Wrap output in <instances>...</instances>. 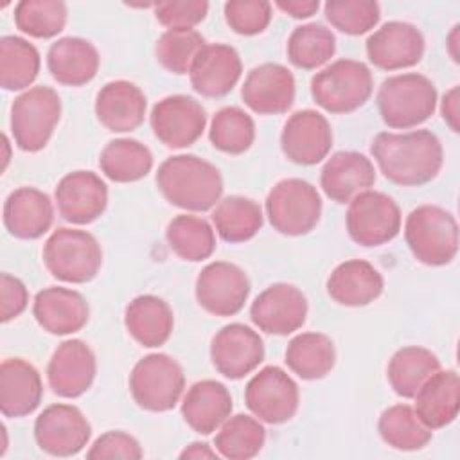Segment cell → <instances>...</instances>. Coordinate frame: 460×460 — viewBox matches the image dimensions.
I'll return each mask as SVG.
<instances>
[{
  "label": "cell",
  "mask_w": 460,
  "mask_h": 460,
  "mask_svg": "<svg viewBox=\"0 0 460 460\" xmlns=\"http://www.w3.org/2000/svg\"><path fill=\"white\" fill-rule=\"evenodd\" d=\"M59 216L74 225H88L102 216L108 205V187L92 171L65 174L54 190Z\"/></svg>",
  "instance_id": "19"
},
{
  "label": "cell",
  "mask_w": 460,
  "mask_h": 460,
  "mask_svg": "<svg viewBox=\"0 0 460 460\" xmlns=\"http://www.w3.org/2000/svg\"><path fill=\"white\" fill-rule=\"evenodd\" d=\"M336 363L332 340L323 332L296 334L286 349V365L305 381L325 377Z\"/></svg>",
  "instance_id": "34"
},
{
  "label": "cell",
  "mask_w": 460,
  "mask_h": 460,
  "mask_svg": "<svg viewBox=\"0 0 460 460\" xmlns=\"http://www.w3.org/2000/svg\"><path fill=\"white\" fill-rule=\"evenodd\" d=\"M241 97L259 115L286 113L295 102V77L280 63H262L248 72Z\"/></svg>",
  "instance_id": "20"
},
{
  "label": "cell",
  "mask_w": 460,
  "mask_h": 460,
  "mask_svg": "<svg viewBox=\"0 0 460 460\" xmlns=\"http://www.w3.org/2000/svg\"><path fill=\"white\" fill-rule=\"evenodd\" d=\"M370 153L385 178L402 187H419L431 181L444 162L442 144L429 129L381 131L374 137Z\"/></svg>",
  "instance_id": "1"
},
{
  "label": "cell",
  "mask_w": 460,
  "mask_h": 460,
  "mask_svg": "<svg viewBox=\"0 0 460 460\" xmlns=\"http://www.w3.org/2000/svg\"><path fill=\"white\" fill-rule=\"evenodd\" d=\"M440 113L442 119L446 120V124L451 128V131L458 133L460 126H458V86H453L451 90H447L442 97L440 102Z\"/></svg>",
  "instance_id": "51"
},
{
  "label": "cell",
  "mask_w": 460,
  "mask_h": 460,
  "mask_svg": "<svg viewBox=\"0 0 460 460\" xmlns=\"http://www.w3.org/2000/svg\"><path fill=\"white\" fill-rule=\"evenodd\" d=\"M376 181V169L370 158L358 151H338L322 167L320 185L327 198L336 203H349L368 190Z\"/></svg>",
  "instance_id": "24"
},
{
  "label": "cell",
  "mask_w": 460,
  "mask_h": 460,
  "mask_svg": "<svg viewBox=\"0 0 460 460\" xmlns=\"http://www.w3.org/2000/svg\"><path fill=\"white\" fill-rule=\"evenodd\" d=\"M29 304L25 284L9 273L0 275V320L5 323L20 316Z\"/></svg>",
  "instance_id": "49"
},
{
  "label": "cell",
  "mask_w": 460,
  "mask_h": 460,
  "mask_svg": "<svg viewBox=\"0 0 460 460\" xmlns=\"http://www.w3.org/2000/svg\"><path fill=\"white\" fill-rule=\"evenodd\" d=\"M92 426L77 406L50 404L34 422V438L41 451L52 456H74L84 449Z\"/></svg>",
  "instance_id": "12"
},
{
  "label": "cell",
  "mask_w": 460,
  "mask_h": 460,
  "mask_svg": "<svg viewBox=\"0 0 460 460\" xmlns=\"http://www.w3.org/2000/svg\"><path fill=\"white\" fill-rule=\"evenodd\" d=\"M208 138L216 149L228 155H241L255 140L253 119L239 106H225L214 115Z\"/></svg>",
  "instance_id": "42"
},
{
  "label": "cell",
  "mask_w": 460,
  "mask_h": 460,
  "mask_svg": "<svg viewBox=\"0 0 460 460\" xmlns=\"http://www.w3.org/2000/svg\"><path fill=\"white\" fill-rule=\"evenodd\" d=\"M345 223L354 243L367 248L381 246L399 234L401 210L394 198L368 189L349 201Z\"/></svg>",
  "instance_id": "10"
},
{
  "label": "cell",
  "mask_w": 460,
  "mask_h": 460,
  "mask_svg": "<svg viewBox=\"0 0 460 460\" xmlns=\"http://www.w3.org/2000/svg\"><path fill=\"white\" fill-rule=\"evenodd\" d=\"M151 129L155 137L171 149L192 146L205 131V108L189 95H169L151 110Z\"/></svg>",
  "instance_id": "14"
},
{
  "label": "cell",
  "mask_w": 460,
  "mask_h": 460,
  "mask_svg": "<svg viewBox=\"0 0 460 460\" xmlns=\"http://www.w3.org/2000/svg\"><path fill=\"white\" fill-rule=\"evenodd\" d=\"M88 458H142V447L135 437L124 431H106L102 433L88 449Z\"/></svg>",
  "instance_id": "48"
},
{
  "label": "cell",
  "mask_w": 460,
  "mask_h": 460,
  "mask_svg": "<svg viewBox=\"0 0 460 460\" xmlns=\"http://www.w3.org/2000/svg\"><path fill=\"white\" fill-rule=\"evenodd\" d=\"M332 146V129L329 120L314 110L295 111L280 133V147L288 160L298 165H314L322 162Z\"/></svg>",
  "instance_id": "17"
},
{
  "label": "cell",
  "mask_w": 460,
  "mask_h": 460,
  "mask_svg": "<svg viewBox=\"0 0 460 460\" xmlns=\"http://www.w3.org/2000/svg\"><path fill=\"white\" fill-rule=\"evenodd\" d=\"M266 440V429L259 419L237 413L228 417L216 433L217 453L230 460H248L259 455Z\"/></svg>",
  "instance_id": "40"
},
{
  "label": "cell",
  "mask_w": 460,
  "mask_h": 460,
  "mask_svg": "<svg viewBox=\"0 0 460 460\" xmlns=\"http://www.w3.org/2000/svg\"><path fill=\"white\" fill-rule=\"evenodd\" d=\"M458 29H460V25L453 27V31L447 34V43H446L447 45V52H449V56L453 58L455 63H458V59H460L458 58V49H456L458 47Z\"/></svg>",
  "instance_id": "53"
},
{
  "label": "cell",
  "mask_w": 460,
  "mask_h": 460,
  "mask_svg": "<svg viewBox=\"0 0 460 460\" xmlns=\"http://www.w3.org/2000/svg\"><path fill=\"white\" fill-rule=\"evenodd\" d=\"M275 5L286 14L302 20V18L313 16L318 11L320 2L318 0H277Z\"/></svg>",
  "instance_id": "50"
},
{
  "label": "cell",
  "mask_w": 460,
  "mask_h": 460,
  "mask_svg": "<svg viewBox=\"0 0 460 460\" xmlns=\"http://www.w3.org/2000/svg\"><path fill=\"white\" fill-rule=\"evenodd\" d=\"M32 313L38 325L56 336L81 331L88 318L90 307L79 291L50 286L36 293Z\"/></svg>",
  "instance_id": "23"
},
{
  "label": "cell",
  "mask_w": 460,
  "mask_h": 460,
  "mask_svg": "<svg viewBox=\"0 0 460 460\" xmlns=\"http://www.w3.org/2000/svg\"><path fill=\"white\" fill-rule=\"evenodd\" d=\"M38 49L20 36H4L0 40V84L4 90H25L40 72Z\"/></svg>",
  "instance_id": "39"
},
{
  "label": "cell",
  "mask_w": 460,
  "mask_h": 460,
  "mask_svg": "<svg viewBox=\"0 0 460 460\" xmlns=\"http://www.w3.org/2000/svg\"><path fill=\"white\" fill-rule=\"evenodd\" d=\"M43 397L41 376L34 365L22 358L4 359L0 365V411L4 417L32 413Z\"/></svg>",
  "instance_id": "26"
},
{
  "label": "cell",
  "mask_w": 460,
  "mask_h": 460,
  "mask_svg": "<svg viewBox=\"0 0 460 460\" xmlns=\"http://www.w3.org/2000/svg\"><path fill=\"white\" fill-rule=\"evenodd\" d=\"M404 239L419 262L446 266L458 253V223L446 208L420 205L406 217Z\"/></svg>",
  "instance_id": "4"
},
{
  "label": "cell",
  "mask_w": 460,
  "mask_h": 460,
  "mask_svg": "<svg viewBox=\"0 0 460 460\" xmlns=\"http://www.w3.org/2000/svg\"><path fill=\"white\" fill-rule=\"evenodd\" d=\"M385 288L383 275L368 261L349 259L327 279V293L340 305L363 307L372 304Z\"/></svg>",
  "instance_id": "28"
},
{
  "label": "cell",
  "mask_w": 460,
  "mask_h": 460,
  "mask_svg": "<svg viewBox=\"0 0 460 460\" xmlns=\"http://www.w3.org/2000/svg\"><path fill=\"white\" fill-rule=\"evenodd\" d=\"M2 144H4V151H5V155H4V164H2V169H5V167H7V162H9V140H7V137H5V135L2 137Z\"/></svg>",
  "instance_id": "54"
},
{
  "label": "cell",
  "mask_w": 460,
  "mask_h": 460,
  "mask_svg": "<svg viewBox=\"0 0 460 460\" xmlns=\"http://www.w3.org/2000/svg\"><path fill=\"white\" fill-rule=\"evenodd\" d=\"M43 262L49 273L58 280L84 284L99 273L102 250L90 232L61 226L45 241Z\"/></svg>",
  "instance_id": "5"
},
{
  "label": "cell",
  "mask_w": 460,
  "mask_h": 460,
  "mask_svg": "<svg viewBox=\"0 0 460 460\" xmlns=\"http://www.w3.org/2000/svg\"><path fill=\"white\" fill-rule=\"evenodd\" d=\"M147 101L144 92L129 81H110L95 97L99 122L113 133H128L144 122Z\"/></svg>",
  "instance_id": "25"
},
{
  "label": "cell",
  "mask_w": 460,
  "mask_h": 460,
  "mask_svg": "<svg viewBox=\"0 0 460 460\" xmlns=\"http://www.w3.org/2000/svg\"><path fill=\"white\" fill-rule=\"evenodd\" d=\"M156 185L171 205L192 212L212 208L223 194L219 169L196 155L164 160L156 171Z\"/></svg>",
  "instance_id": "2"
},
{
  "label": "cell",
  "mask_w": 460,
  "mask_h": 460,
  "mask_svg": "<svg viewBox=\"0 0 460 460\" xmlns=\"http://www.w3.org/2000/svg\"><path fill=\"white\" fill-rule=\"evenodd\" d=\"M171 250L183 261L199 262L208 259L216 250L214 228L203 217L180 214L172 217L165 230Z\"/></svg>",
  "instance_id": "37"
},
{
  "label": "cell",
  "mask_w": 460,
  "mask_h": 460,
  "mask_svg": "<svg viewBox=\"0 0 460 460\" xmlns=\"http://www.w3.org/2000/svg\"><path fill=\"white\" fill-rule=\"evenodd\" d=\"M266 216L279 234L305 235L320 221L322 198L309 181L286 178L268 192Z\"/></svg>",
  "instance_id": "9"
},
{
  "label": "cell",
  "mask_w": 460,
  "mask_h": 460,
  "mask_svg": "<svg viewBox=\"0 0 460 460\" xmlns=\"http://www.w3.org/2000/svg\"><path fill=\"white\" fill-rule=\"evenodd\" d=\"M415 411L429 429L451 424L460 410V379L455 370H437L415 394Z\"/></svg>",
  "instance_id": "31"
},
{
  "label": "cell",
  "mask_w": 460,
  "mask_h": 460,
  "mask_svg": "<svg viewBox=\"0 0 460 460\" xmlns=\"http://www.w3.org/2000/svg\"><path fill=\"white\" fill-rule=\"evenodd\" d=\"M99 167L111 181L131 183L149 174L153 155L147 146L135 138H115L101 151Z\"/></svg>",
  "instance_id": "35"
},
{
  "label": "cell",
  "mask_w": 460,
  "mask_h": 460,
  "mask_svg": "<svg viewBox=\"0 0 460 460\" xmlns=\"http://www.w3.org/2000/svg\"><path fill=\"white\" fill-rule=\"evenodd\" d=\"M68 9L61 0H22L14 5L16 27L32 38L58 36L66 25Z\"/></svg>",
  "instance_id": "43"
},
{
  "label": "cell",
  "mask_w": 460,
  "mask_h": 460,
  "mask_svg": "<svg viewBox=\"0 0 460 460\" xmlns=\"http://www.w3.org/2000/svg\"><path fill=\"white\" fill-rule=\"evenodd\" d=\"M124 325L135 341L153 349L169 340L174 327V314L160 296L140 295L126 305Z\"/></svg>",
  "instance_id": "32"
},
{
  "label": "cell",
  "mask_w": 460,
  "mask_h": 460,
  "mask_svg": "<svg viewBox=\"0 0 460 460\" xmlns=\"http://www.w3.org/2000/svg\"><path fill=\"white\" fill-rule=\"evenodd\" d=\"M250 280L232 262L216 261L207 264L196 279V300L210 314L234 316L248 300Z\"/></svg>",
  "instance_id": "13"
},
{
  "label": "cell",
  "mask_w": 460,
  "mask_h": 460,
  "mask_svg": "<svg viewBox=\"0 0 460 460\" xmlns=\"http://www.w3.org/2000/svg\"><path fill=\"white\" fill-rule=\"evenodd\" d=\"M377 108L388 128H415L433 115L437 108V88L422 74H397L381 83Z\"/></svg>",
  "instance_id": "3"
},
{
  "label": "cell",
  "mask_w": 460,
  "mask_h": 460,
  "mask_svg": "<svg viewBox=\"0 0 460 460\" xmlns=\"http://www.w3.org/2000/svg\"><path fill=\"white\" fill-rule=\"evenodd\" d=\"M155 18L167 29H194L208 13L205 0H169L156 2Z\"/></svg>",
  "instance_id": "47"
},
{
  "label": "cell",
  "mask_w": 460,
  "mask_h": 460,
  "mask_svg": "<svg viewBox=\"0 0 460 460\" xmlns=\"http://www.w3.org/2000/svg\"><path fill=\"white\" fill-rule=\"evenodd\" d=\"M264 216L257 201L244 196H226L212 210V223L226 243L250 241L262 226Z\"/></svg>",
  "instance_id": "36"
},
{
  "label": "cell",
  "mask_w": 460,
  "mask_h": 460,
  "mask_svg": "<svg viewBox=\"0 0 460 460\" xmlns=\"http://www.w3.org/2000/svg\"><path fill=\"white\" fill-rule=\"evenodd\" d=\"M244 402L259 420L282 424L293 419L298 410V385L280 367H264L248 381Z\"/></svg>",
  "instance_id": "11"
},
{
  "label": "cell",
  "mask_w": 460,
  "mask_h": 460,
  "mask_svg": "<svg viewBox=\"0 0 460 460\" xmlns=\"http://www.w3.org/2000/svg\"><path fill=\"white\" fill-rule=\"evenodd\" d=\"M286 50L296 68L314 70L334 56L336 38L322 23H305L293 29Z\"/></svg>",
  "instance_id": "41"
},
{
  "label": "cell",
  "mask_w": 460,
  "mask_h": 460,
  "mask_svg": "<svg viewBox=\"0 0 460 460\" xmlns=\"http://www.w3.org/2000/svg\"><path fill=\"white\" fill-rule=\"evenodd\" d=\"M185 388L181 365L162 352L138 359L129 374V392L133 401L147 411L172 410Z\"/></svg>",
  "instance_id": "8"
},
{
  "label": "cell",
  "mask_w": 460,
  "mask_h": 460,
  "mask_svg": "<svg viewBox=\"0 0 460 460\" xmlns=\"http://www.w3.org/2000/svg\"><path fill=\"white\" fill-rule=\"evenodd\" d=\"M225 20L237 34H261L271 22V4L266 0H230L225 4Z\"/></svg>",
  "instance_id": "46"
},
{
  "label": "cell",
  "mask_w": 460,
  "mask_h": 460,
  "mask_svg": "<svg viewBox=\"0 0 460 460\" xmlns=\"http://www.w3.org/2000/svg\"><path fill=\"white\" fill-rule=\"evenodd\" d=\"M210 359L221 376L241 379L264 359L262 338L244 323L225 325L212 338Z\"/></svg>",
  "instance_id": "16"
},
{
  "label": "cell",
  "mask_w": 460,
  "mask_h": 460,
  "mask_svg": "<svg viewBox=\"0 0 460 460\" xmlns=\"http://www.w3.org/2000/svg\"><path fill=\"white\" fill-rule=\"evenodd\" d=\"M437 370H440V359L429 349L408 345L394 352L386 367V377L397 395L413 399Z\"/></svg>",
  "instance_id": "33"
},
{
  "label": "cell",
  "mask_w": 460,
  "mask_h": 460,
  "mask_svg": "<svg viewBox=\"0 0 460 460\" xmlns=\"http://www.w3.org/2000/svg\"><path fill=\"white\" fill-rule=\"evenodd\" d=\"M97 49L83 38L66 36L50 45L47 66L50 75L65 86H83L90 83L99 70Z\"/></svg>",
  "instance_id": "30"
},
{
  "label": "cell",
  "mask_w": 460,
  "mask_h": 460,
  "mask_svg": "<svg viewBox=\"0 0 460 460\" xmlns=\"http://www.w3.org/2000/svg\"><path fill=\"white\" fill-rule=\"evenodd\" d=\"M377 429L381 438L399 451L422 449L433 437V429H429L420 420L415 408L408 404H394L386 408L379 417Z\"/></svg>",
  "instance_id": "38"
},
{
  "label": "cell",
  "mask_w": 460,
  "mask_h": 460,
  "mask_svg": "<svg viewBox=\"0 0 460 460\" xmlns=\"http://www.w3.org/2000/svg\"><path fill=\"white\" fill-rule=\"evenodd\" d=\"M243 74L237 50L225 43H207L189 70L192 88L203 97H223L234 90Z\"/></svg>",
  "instance_id": "22"
},
{
  "label": "cell",
  "mask_w": 460,
  "mask_h": 460,
  "mask_svg": "<svg viewBox=\"0 0 460 460\" xmlns=\"http://www.w3.org/2000/svg\"><path fill=\"white\" fill-rule=\"evenodd\" d=\"M61 117V99L50 86H32L20 93L11 106L14 144L27 153L43 149Z\"/></svg>",
  "instance_id": "7"
},
{
  "label": "cell",
  "mask_w": 460,
  "mask_h": 460,
  "mask_svg": "<svg viewBox=\"0 0 460 460\" xmlns=\"http://www.w3.org/2000/svg\"><path fill=\"white\" fill-rule=\"evenodd\" d=\"M424 36L408 22H386L367 40L368 61L381 70H401L417 65L424 56Z\"/></svg>",
  "instance_id": "18"
},
{
  "label": "cell",
  "mask_w": 460,
  "mask_h": 460,
  "mask_svg": "<svg viewBox=\"0 0 460 460\" xmlns=\"http://www.w3.org/2000/svg\"><path fill=\"white\" fill-rule=\"evenodd\" d=\"M205 38L194 29H167L155 45L158 63L172 74H189L198 52L205 47Z\"/></svg>",
  "instance_id": "44"
},
{
  "label": "cell",
  "mask_w": 460,
  "mask_h": 460,
  "mask_svg": "<svg viewBox=\"0 0 460 460\" xmlns=\"http://www.w3.org/2000/svg\"><path fill=\"white\" fill-rule=\"evenodd\" d=\"M219 453L216 449H212L208 444L205 442H192L189 444L181 453H180V458H217Z\"/></svg>",
  "instance_id": "52"
},
{
  "label": "cell",
  "mask_w": 460,
  "mask_h": 460,
  "mask_svg": "<svg viewBox=\"0 0 460 460\" xmlns=\"http://www.w3.org/2000/svg\"><path fill=\"white\" fill-rule=\"evenodd\" d=\"M323 13L334 29L349 36L372 31L381 18L379 4L374 0H329Z\"/></svg>",
  "instance_id": "45"
},
{
  "label": "cell",
  "mask_w": 460,
  "mask_h": 460,
  "mask_svg": "<svg viewBox=\"0 0 460 460\" xmlns=\"http://www.w3.org/2000/svg\"><path fill=\"white\" fill-rule=\"evenodd\" d=\"M95 374V354L83 340H66L59 343L47 365L50 388L59 397L66 399L83 395L92 386Z\"/></svg>",
  "instance_id": "21"
},
{
  "label": "cell",
  "mask_w": 460,
  "mask_h": 460,
  "mask_svg": "<svg viewBox=\"0 0 460 460\" xmlns=\"http://www.w3.org/2000/svg\"><path fill=\"white\" fill-rule=\"evenodd\" d=\"M52 221L54 207L43 190L20 187L5 198L4 225L11 235L18 239H38L52 226Z\"/></svg>",
  "instance_id": "27"
},
{
  "label": "cell",
  "mask_w": 460,
  "mask_h": 460,
  "mask_svg": "<svg viewBox=\"0 0 460 460\" xmlns=\"http://www.w3.org/2000/svg\"><path fill=\"white\" fill-rule=\"evenodd\" d=\"M370 68L356 59H338L316 72L311 79L314 102L329 113H350L372 95Z\"/></svg>",
  "instance_id": "6"
},
{
  "label": "cell",
  "mask_w": 460,
  "mask_h": 460,
  "mask_svg": "<svg viewBox=\"0 0 460 460\" xmlns=\"http://www.w3.org/2000/svg\"><path fill=\"white\" fill-rule=\"evenodd\" d=\"M232 408V395L223 383L201 379L187 390L181 401V417L196 433L210 435L230 417Z\"/></svg>",
  "instance_id": "29"
},
{
  "label": "cell",
  "mask_w": 460,
  "mask_h": 460,
  "mask_svg": "<svg viewBox=\"0 0 460 460\" xmlns=\"http://www.w3.org/2000/svg\"><path fill=\"white\" fill-rule=\"evenodd\" d=\"M307 316L305 295L293 284L277 282L252 302V322L268 334L288 336L298 331Z\"/></svg>",
  "instance_id": "15"
}]
</instances>
